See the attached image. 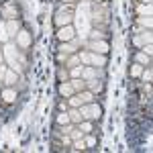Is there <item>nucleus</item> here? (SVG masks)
<instances>
[{
    "label": "nucleus",
    "instance_id": "30",
    "mask_svg": "<svg viewBox=\"0 0 153 153\" xmlns=\"http://www.w3.org/2000/svg\"><path fill=\"white\" fill-rule=\"evenodd\" d=\"M68 65H70V68H76V65H80V57H78V55H71V57L68 59Z\"/></svg>",
    "mask_w": 153,
    "mask_h": 153
},
{
    "label": "nucleus",
    "instance_id": "40",
    "mask_svg": "<svg viewBox=\"0 0 153 153\" xmlns=\"http://www.w3.org/2000/svg\"><path fill=\"white\" fill-rule=\"evenodd\" d=\"M2 61H4V55H2V51H0V63H2Z\"/></svg>",
    "mask_w": 153,
    "mask_h": 153
},
{
    "label": "nucleus",
    "instance_id": "22",
    "mask_svg": "<svg viewBox=\"0 0 153 153\" xmlns=\"http://www.w3.org/2000/svg\"><path fill=\"white\" fill-rule=\"evenodd\" d=\"M151 16H139L137 19V25H141V27H145V29H151Z\"/></svg>",
    "mask_w": 153,
    "mask_h": 153
},
{
    "label": "nucleus",
    "instance_id": "38",
    "mask_svg": "<svg viewBox=\"0 0 153 153\" xmlns=\"http://www.w3.org/2000/svg\"><path fill=\"white\" fill-rule=\"evenodd\" d=\"M65 76H68V71H65V70H59V80H61V82L65 80Z\"/></svg>",
    "mask_w": 153,
    "mask_h": 153
},
{
    "label": "nucleus",
    "instance_id": "17",
    "mask_svg": "<svg viewBox=\"0 0 153 153\" xmlns=\"http://www.w3.org/2000/svg\"><path fill=\"white\" fill-rule=\"evenodd\" d=\"M80 98H82V104H90V102H94V94H92L90 90H82V92H80Z\"/></svg>",
    "mask_w": 153,
    "mask_h": 153
},
{
    "label": "nucleus",
    "instance_id": "8",
    "mask_svg": "<svg viewBox=\"0 0 153 153\" xmlns=\"http://www.w3.org/2000/svg\"><path fill=\"white\" fill-rule=\"evenodd\" d=\"M2 16H6L8 21H10V19H16V16H19L16 6H14V4H4V6H2Z\"/></svg>",
    "mask_w": 153,
    "mask_h": 153
},
{
    "label": "nucleus",
    "instance_id": "10",
    "mask_svg": "<svg viewBox=\"0 0 153 153\" xmlns=\"http://www.w3.org/2000/svg\"><path fill=\"white\" fill-rule=\"evenodd\" d=\"M76 90H74V86H71V82H61L59 84V94L65 96V98H70L71 94H74Z\"/></svg>",
    "mask_w": 153,
    "mask_h": 153
},
{
    "label": "nucleus",
    "instance_id": "41",
    "mask_svg": "<svg viewBox=\"0 0 153 153\" xmlns=\"http://www.w3.org/2000/svg\"><path fill=\"white\" fill-rule=\"evenodd\" d=\"M65 2H74V0H65Z\"/></svg>",
    "mask_w": 153,
    "mask_h": 153
},
{
    "label": "nucleus",
    "instance_id": "6",
    "mask_svg": "<svg viewBox=\"0 0 153 153\" xmlns=\"http://www.w3.org/2000/svg\"><path fill=\"white\" fill-rule=\"evenodd\" d=\"M16 45L21 49H27L31 45V35H29L27 31H19V33H16Z\"/></svg>",
    "mask_w": 153,
    "mask_h": 153
},
{
    "label": "nucleus",
    "instance_id": "14",
    "mask_svg": "<svg viewBox=\"0 0 153 153\" xmlns=\"http://www.w3.org/2000/svg\"><path fill=\"white\" fill-rule=\"evenodd\" d=\"M71 86H74V90H76V92L86 90V82H84V78H71Z\"/></svg>",
    "mask_w": 153,
    "mask_h": 153
},
{
    "label": "nucleus",
    "instance_id": "23",
    "mask_svg": "<svg viewBox=\"0 0 153 153\" xmlns=\"http://www.w3.org/2000/svg\"><path fill=\"white\" fill-rule=\"evenodd\" d=\"M70 106L71 108H80V106H82V98H80V94H71L70 96Z\"/></svg>",
    "mask_w": 153,
    "mask_h": 153
},
{
    "label": "nucleus",
    "instance_id": "7",
    "mask_svg": "<svg viewBox=\"0 0 153 153\" xmlns=\"http://www.w3.org/2000/svg\"><path fill=\"white\" fill-rule=\"evenodd\" d=\"M147 43H151V31L147 29V31H141L139 37L135 39V45L137 47H143V45H147Z\"/></svg>",
    "mask_w": 153,
    "mask_h": 153
},
{
    "label": "nucleus",
    "instance_id": "27",
    "mask_svg": "<svg viewBox=\"0 0 153 153\" xmlns=\"http://www.w3.org/2000/svg\"><path fill=\"white\" fill-rule=\"evenodd\" d=\"M0 41H2V43H6V41H8V33H6V25H2V23H0Z\"/></svg>",
    "mask_w": 153,
    "mask_h": 153
},
{
    "label": "nucleus",
    "instance_id": "18",
    "mask_svg": "<svg viewBox=\"0 0 153 153\" xmlns=\"http://www.w3.org/2000/svg\"><path fill=\"white\" fill-rule=\"evenodd\" d=\"M2 82H6L8 86H12V84L16 82V71L14 70H6V74H4V80Z\"/></svg>",
    "mask_w": 153,
    "mask_h": 153
},
{
    "label": "nucleus",
    "instance_id": "1",
    "mask_svg": "<svg viewBox=\"0 0 153 153\" xmlns=\"http://www.w3.org/2000/svg\"><path fill=\"white\" fill-rule=\"evenodd\" d=\"M2 55H4V61H8V65H10L14 71H21V65H16V59H19V51H16V45H10V43H6L4 49H2Z\"/></svg>",
    "mask_w": 153,
    "mask_h": 153
},
{
    "label": "nucleus",
    "instance_id": "20",
    "mask_svg": "<svg viewBox=\"0 0 153 153\" xmlns=\"http://www.w3.org/2000/svg\"><path fill=\"white\" fill-rule=\"evenodd\" d=\"M137 12H139V14H141V16H145V14H147V16H151V4H139V6H137Z\"/></svg>",
    "mask_w": 153,
    "mask_h": 153
},
{
    "label": "nucleus",
    "instance_id": "3",
    "mask_svg": "<svg viewBox=\"0 0 153 153\" xmlns=\"http://www.w3.org/2000/svg\"><path fill=\"white\" fill-rule=\"evenodd\" d=\"M88 49L94 51V53H102V55H106L110 47H108V43H106L104 39H92V41L88 43Z\"/></svg>",
    "mask_w": 153,
    "mask_h": 153
},
{
    "label": "nucleus",
    "instance_id": "37",
    "mask_svg": "<svg viewBox=\"0 0 153 153\" xmlns=\"http://www.w3.org/2000/svg\"><path fill=\"white\" fill-rule=\"evenodd\" d=\"M61 143H63V145H71V139L68 137V135H63V139H61Z\"/></svg>",
    "mask_w": 153,
    "mask_h": 153
},
{
    "label": "nucleus",
    "instance_id": "21",
    "mask_svg": "<svg viewBox=\"0 0 153 153\" xmlns=\"http://www.w3.org/2000/svg\"><path fill=\"white\" fill-rule=\"evenodd\" d=\"M55 120H57V125H61V127H63V125H68V123H71V120H70V114H68V110H65V112H59Z\"/></svg>",
    "mask_w": 153,
    "mask_h": 153
},
{
    "label": "nucleus",
    "instance_id": "2",
    "mask_svg": "<svg viewBox=\"0 0 153 153\" xmlns=\"http://www.w3.org/2000/svg\"><path fill=\"white\" fill-rule=\"evenodd\" d=\"M80 114H82V120H94V118L100 117V106L90 102V104H82L80 106Z\"/></svg>",
    "mask_w": 153,
    "mask_h": 153
},
{
    "label": "nucleus",
    "instance_id": "42",
    "mask_svg": "<svg viewBox=\"0 0 153 153\" xmlns=\"http://www.w3.org/2000/svg\"><path fill=\"white\" fill-rule=\"evenodd\" d=\"M98 2H104V0H98Z\"/></svg>",
    "mask_w": 153,
    "mask_h": 153
},
{
    "label": "nucleus",
    "instance_id": "13",
    "mask_svg": "<svg viewBox=\"0 0 153 153\" xmlns=\"http://www.w3.org/2000/svg\"><path fill=\"white\" fill-rule=\"evenodd\" d=\"M86 86H90V92L92 94H98V92H102V82H98V80H88L86 82Z\"/></svg>",
    "mask_w": 153,
    "mask_h": 153
},
{
    "label": "nucleus",
    "instance_id": "32",
    "mask_svg": "<svg viewBox=\"0 0 153 153\" xmlns=\"http://www.w3.org/2000/svg\"><path fill=\"white\" fill-rule=\"evenodd\" d=\"M143 80H145V82H151V70H149V68H147V70H143Z\"/></svg>",
    "mask_w": 153,
    "mask_h": 153
},
{
    "label": "nucleus",
    "instance_id": "31",
    "mask_svg": "<svg viewBox=\"0 0 153 153\" xmlns=\"http://www.w3.org/2000/svg\"><path fill=\"white\" fill-rule=\"evenodd\" d=\"M70 135H71V141H76V139H82V131H80V129H78V131L74 129Z\"/></svg>",
    "mask_w": 153,
    "mask_h": 153
},
{
    "label": "nucleus",
    "instance_id": "15",
    "mask_svg": "<svg viewBox=\"0 0 153 153\" xmlns=\"http://www.w3.org/2000/svg\"><path fill=\"white\" fill-rule=\"evenodd\" d=\"M68 114H70V120H71V123H82L80 108H70V110H68Z\"/></svg>",
    "mask_w": 153,
    "mask_h": 153
},
{
    "label": "nucleus",
    "instance_id": "24",
    "mask_svg": "<svg viewBox=\"0 0 153 153\" xmlns=\"http://www.w3.org/2000/svg\"><path fill=\"white\" fill-rule=\"evenodd\" d=\"M141 74H143V65H141V63H135V65L131 68V76H135V78H139Z\"/></svg>",
    "mask_w": 153,
    "mask_h": 153
},
{
    "label": "nucleus",
    "instance_id": "33",
    "mask_svg": "<svg viewBox=\"0 0 153 153\" xmlns=\"http://www.w3.org/2000/svg\"><path fill=\"white\" fill-rule=\"evenodd\" d=\"M88 35L92 37V39H104V33H100V31H92V33H88Z\"/></svg>",
    "mask_w": 153,
    "mask_h": 153
},
{
    "label": "nucleus",
    "instance_id": "25",
    "mask_svg": "<svg viewBox=\"0 0 153 153\" xmlns=\"http://www.w3.org/2000/svg\"><path fill=\"white\" fill-rule=\"evenodd\" d=\"M71 145H74V149H76V151L86 149V141H84V139H76V141H71Z\"/></svg>",
    "mask_w": 153,
    "mask_h": 153
},
{
    "label": "nucleus",
    "instance_id": "9",
    "mask_svg": "<svg viewBox=\"0 0 153 153\" xmlns=\"http://www.w3.org/2000/svg\"><path fill=\"white\" fill-rule=\"evenodd\" d=\"M6 33H8V37H16V33H19V19L6 21Z\"/></svg>",
    "mask_w": 153,
    "mask_h": 153
},
{
    "label": "nucleus",
    "instance_id": "11",
    "mask_svg": "<svg viewBox=\"0 0 153 153\" xmlns=\"http://www.w3.org/2000/svg\"><path fill=\"white\" fill-rule=\"evenodd\" d=\"M96 76H98V71H96L94 65H88V68H82V78L88 82V80H94Z\"/></svg>",
    "mask_w": 153,
    "mask_h": 153
},
{
    "label": "nucleus",
    "instance_id": "12",
    "mask_svg": "<svg viewBox=\"0 0 153 153\" xmlns=\"http://www.w3.org/2000/svg\"><path fill=\"white\" fill-rule=\"evenodd\" d=\"M92 65H94V68H102V65H106V55H102V53H94V51H92Z\"/></svg>",
    "mask_w": 153,
    "mask_h": 153
},
{
    "label": "nucleus",
    "instance_id": "29",
    "mask_svg": "<svg viewBox=\"0 0 153 153\" xmlns=\"http://www.w3.org/2000/svg\"><path fill=\"white\" fill-rule=\"evenodd\" d=\"M70 76H71V78H82V65H76V68H71Z\"/></svg>",
    "mask_w": 153,
    "mask_h": 153
},
{
    "label": "nucleus",
    "instance_id": "34",
    "mask_svg": "<svg viewBox=\"0 0 153 153\" xmlns=\"http://www.w3.org/2000/svg\"><path fill=\"white\" fill-rule=\"evenodd\" d=\"M84 141H86V147H94V145H96V139H94V137H86Z\"/></svg>",
    "mask_w": 153,
    "mask_h": 153
},
{
    "label": "nucleus",
    "instance_id": "16",
    "mask_svg": "<svg viewBox=\"0 0 153 153\" xmlns=\"http://www.w3.org/2000/svg\"><path fill=\"white\" fill-rule=\"evenodd\" d=\"M2 98H4V102H14L16 100V90H12V88L4 90L2 92Z\"/></svg>",
    "mask_w": 153,
    "mask_h": 153
},
{
    "label": "nucleus",
    "instance_id": "26",
    "mask_svg": "<svg viewBox=\"0 0 153 153\" xmlns=\"http://www.w3.org/2000/svg\"><path fill=\"white\" fill-rule=\"evenodd\" d=\"M149 61H151V55H147V53H143V51L137 55V63H141V65L143 63H149Z\"/></svg>",
    "mask_w": 153,
    "mask_h": 153
},
{
    "label": "nucleus",
    "instance_id": "4",
    "mask_svg": "<svg viewBox=\"0 0 153 153\" xmlns=\"http://www.w3.org/2000/svg\"><path fill=\"white\" fill-rule=\"evenodd\" d=\"M74 37H76V29H74L71 25L59 27V31H57V39L61 41V43H65V41H71Z\"/></svg>",
    "mask_w": 153,
    "mask_h": 153
},
{
    "label": "nucleus",
    "instance_id": "35",
    "mask_svg": "<svg viewBox=\"0 0 153 153\" xmlns=\"http://www.w3.org/2000/svg\"><path fill=\"white\" fill-rule=\"evenodd\" d=\"M71 131H74V127H71L70 123H68V125H63V135H70Z\"/></svg>",
    "mask_w": 153,
    "mask_h": 153
},
{
    "label": "nucleus",
    "instance_id": "19",
    "mask_svg": "<svg viewBox=\"0 0 153 153\" xmlns=\"http://www.w3.org/2000/svg\"><path fill=\"white\" fill-rule=\"evenodd\" d=\"M80 63H86V65H92V51H82L80 55Z\"/></svg>",
    "mask_w": 153,
    "mask_h": 153
},
{
    "label": "nucleus",
    "instance_id": "39",
    "mask_svg": "<svg viewBox=\"0 0 153 153\" xmlns=\"http://www.w3.org/2000/svg\"><path fill=\"white\" fill-rule=\"evenodd\" d=\"M143 4H151V0H141Z\"/></svg>",
    "mask_w": 153,
    "mask_h": 153
},
{
    "label": "nucleus",
    "instance_id": "28",
    "mask_svg": "<svg viewBox=\"0 0 153 153\" xmlns=\"http://www.w3.org/2000/svg\"><path fill=\"white\" fill-rule=\"evenodd\" d=\"M80 131H82V133H90V131H92V123H90V120L80 123Z\"/></svg>",
    "mask_w": 153,
    "mask_h": 153
},
{
    "label": "nucleus",
    "instance_id": "5",
    "mask_svg": "<svg viewBox=\"0 0 153 153\" xmlns=\"http://www.w3.org/2000/svg\"><path fill=\"white\" fill-rule=\"evenodd\" d=\"M71 21H74V16H71L70 12H65V10H57V14H55V25H57V27H65V25H71Z\"/></svg>",
    "mask_w": 153,
    "mask_h": 153
},
{
    "label": "nucleus",
    "instance_id": "36",
    "mask_svg": "<svg viewBox=\"0 0 153 153\" xmlns=\"http://www.w3.org/2000/svg\"><path fill=\"white\" fill-rule=\"evenodd\" d=\"M4 74H6V65H4V61L0 63V80H4Z\"/></svg>",
    "mask_w": 153,
    "mask_h": 153
}]
</instances>
